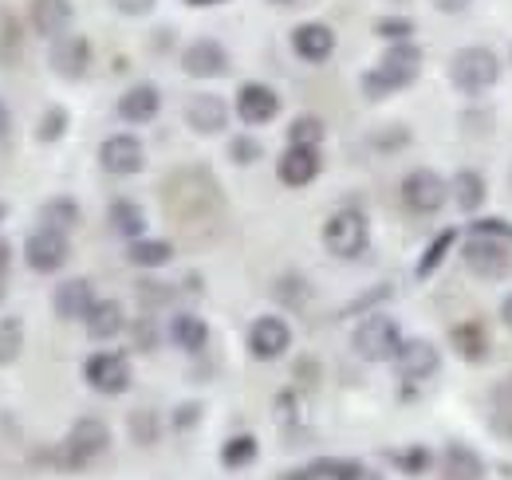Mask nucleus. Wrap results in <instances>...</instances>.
Masks as SVG:
<instances>
[{
	"label": "nucleus",
	"instance_id": "nucleus-52",
	"mask_svg": "<svg viewBox=\"0 0 512 480\" xmlns=\"http://www.w3.org/2000/svg\"><path fill=\"white\" fill-rule=\"evenodd\" d=\"M280 4H288V0H280Z\"/></svg>",
	"mask_w": 512,
	"mask_h": 480
},
{
	"label": "nucleus",
	"instance_id": "nucleus-21",
	"mask_svg": "<svg viewBox=\"0 0 512 480\" xmlns=\"http://www.w3.org/2000/svg\"><path fill=\"white\" fill-rule=\"evenodd\" d=\"M292 48H296L300 60L323 63L335 52V32H331L327 24H300V28L292 32Z\"/></svg>",
	"mask_w": 512,
	"mask_h": 480
},
{
	"label": "nucleus",
	"instance_id": "nucleus-18",
	"mask_svg": "<svg viewBox=\"0 0 512 480\" xmlns=\"http://www.w3.org/2000/svg\"><path fill=\"white\" fill-rule=\"evenodd\" d=\"M158 107H162V95L154 83H134L127 95H119V119L130 126H142V122L158 119Z\"/></svg>",
	"mask_w": 512,
	"mask_h": 480
},
{
	"label": "nucleus",
	"instance_id": "nucleus-27",
	"mask_svg": "<svg viewBox=\"0 0 512 480\" xmlns=\"http://www.w3.org/2000/svg\"><path fill=\"white\" fill-rule=\"evenodd\" d=\"M453 197H457V209H461V213L481 209V201H485V178H481L477 170H457V178H453Z\"/></svg>",
	"mask_w": 512,
	"mask_h": 480
},
{
	"label": "nucleus",
	"instance_id": "nucleus-20",
	"mask_svg": "<svg viewBox=\"0 0 512 480\" xmlns=\"http://www.w3.org/2000/svg\"><path fill=\"white\" fill-rule=\"evenodd\" d=\"M71 0H32V28L44 36V40H60L71 28Z\"/></svg>",
	"mask_w": 512,
	"mask_h": 480
},
{
	"label": "nucleus",
	"instance_id": "nucleus-46",
	"mask_svg": "<svg viewBox=\"0 0 512 480\" xmlns=\"http://www.w3.org/2000/svg\"><path fill=\"white\" fill-rule=\"evenodd\" d=\"M8 130H12V115H8V107H4V103H0V138H4V134H8Z\"/></svg>",
	"mask_w": 512,
	"mask_h": 480
},
{
	"label": "nucleus",
	"instance_id": "nucleus-33",
	"mask_svg": "<svg viewBox=\"0 0 512 480\" xmlns=\"http://www.w3.org/2000/svg\"><path fill=\"white\" fill-rule=\"evenodd\" d=\"M453 240H457V233H453V229L438 233V240L426 248V256H422V260H418V268H414V272H418V280H426L430 272H438V264L446 260V252L453 248Z\"/></svg>",
	"mask_w": 512,
	"mask_h": 480
},
{
	"label": "nucleus",
	"instance_id": "nucleus-43",
	"mask_svg": "<svg viewBox=\"0 0 512 480\" xmlns=\"http://www.w3.org/2000/svg\"><path fill=\"white\" fill-rule=\"evenodd\" d=\"M123 16H146V12H154V0H111Z\"/></svg>",
	"mask_w": 512,
	"mask_h": 480
},
{
	"label": "nucleus",
	"instance_id": "nucleus-16",
	"mask_svg": "<svg viewBox=\"0 0 512 480\" xmlns=\"http://www.w3.org/2000/svg\"><path fill=\"white\" fill-rule=\"evenodd\" d=\"M182 67H186V75L193 79H217V75H225L229 71V52L217 44V40H193L190 48L182 52Z\"/></svg>",
	"mask_w": 512,
	"mask_h": 480
},
{
	"label": "nucleus",
	"instance_id": "nucleus-36",
	"mask_svg": "<svg viewBox=\"0 0 512 480\" xmlns=\"http://www.w3.org/2000/svg\"><path fill=\"white\" fill-rule=\"evenodd\" d=\"M67 130V111L64 107H52L44 119H40V126H36V138L40 142H60Z\"/></svg>",
	"mask_w": 512,
	"mask_h": 480
},
{
	"label": "nucleus",
	"instance_id": "nucleus-38",
	"mask_svg": "<svg viewBox=\"0 0 512 480\" xmlns=\"http://www.w3.org/2000/svg\"><path fill=\"white\" fill-rule=\"evenodd\" d=\"M375 32H379L383 40H394V44H398V40H410V32H414V24H410L406 16H383V20L375 24Z\"/></svg>",
	"mask_w": 512,
	"mask_h": 480
},
{
	"label": "nucleus",
	"instance_id": "nucleus-35",
	"mask_svg": "<svg viewBox=\"0 0 512 480\" xmlns=\"http://www.w3.org/2000/svg\"><path fill=\"white\" fill-rule=\"evenodd\" d=\"M453 339H457V351H465V359H485V335H481V327L477 323H465V327H457L453 331Z\"/></svg>",
	"mask_w": 512,
	"mask_h": 480
},
{
	"label": "nucleus",
	"instance_id": "nucleus-24",
	"mask_svg": "<svg viewBox=\"0 0 512 480\" xmlns=\"http://www.w3.org/2000/svg\"><path fill=\"white\" fill-rule=\"evenodd\" d=\"M107 221H111V229H115L119 237H127V240H138L142 233H146V213H142V205H134V201H127V197L111 201Z\"/></svg>",
	"mask_w": 512,
	"mask_h": 480
},
{
	"label": "nucleus",
	"instance_id": "nucleus-49",
	"mask_svg": "<svg viewBox=\"0 0 512 480\" xmlns=\"http://www.w3.org/2000/svg\"><path fill=\"white\" fill-rule=\"evenodd\" d=\"M190 8H213V4H225V0H186Z\"/></svg>",
	"mask_w": 512,
	"mask_h": 480
},
{
	"label": "nucleus",
	"instance_id": "nucleus-28",
	"mask_svg": "<svg viewBox=\"0 0 512 480\" xmlns=\"http://www.w3.org/2000/svg\"><path fill=\"white\" fill-rule=\"evenodd\" d=\"M256 453H260V445H256L253 433H237V437H229L225 445H221V465L225 469H249L256 461Z\"/></svg>",
	"mask_w": 512,
	"mask_h": 480
},
{
	"label": "nucleus",
	"instance_id": "nucleus-45",
	"mask_svg": "<svg viewBox=\"0 0 512 480\" xmlns=\"http://www.w3.org/2000/svg\"><path fill=\"white\" fill-rule=\"evenodd\" d=\"M442 12H461V8H469V0H434Z\"/></svg>",
	"mask_w": 512,
	"mask_h": 480
},
{
	"label": "nucleus",
	"instance_id": "nucleus-1",
	"mask_svg": "<svg viewBox=\"0 0 512 480\" xmlns=\"http://www.w3.org/2000/svg\"><path fill=\"white\" fill-rule=\"evenodd\" d=\"M418 71H422V52L410 40H398L383 60H379V67L363 75V95L367 99H386V95L410 87L418 79Z\"/></svg>",
	"mask_w": 512,
	"mask_h": 480
},
{
	"label": "nucleus",
	"instance_id": "nucleus-3",
	"mask_svg": "<svg viewBox=\"0 0 512 480\" xmlns=\"http://www.w3.org/2000/svg\"><path fill=\"white\" fill-rule=\"evenodd\" d=\"M355 355L367 362H394L398 355V347H402V331H398V323L383 315V311H371L359 327H355Z\"/></svg>",
	"mask_w": 512,
	"mask_h": 480
},
{
	"label": "nucleus",
	"instance_id": "nucleus-37",
	"mask_svg": "<svg viewBox=\"0 0 512 480\" xmlns=\"http://www.w3.org/2000/svg\"><path fill=\"white\" fill-rule=\"evenodd\" d=\"M260 154H264V146H260L256 138H245V134H241V138L229 142V158H233L237 166H253Z\"/></svg>",
	"mask_w": 512,
	"mask_h": 480
},
{
	"label": "nucleus",
	"instance_id": "nucleus-4",
	"mask_svg": "<svg viewBox=\"0 0 512 480\" xmlns=\"http://www.w3.org/2000/svg\"><path fill=\"white\" fill-rule=\"evenodd\" d=\"M497 75H501V63L497 56L489 52V48H461L453 63H449V79L457 83V91H465V95H481V91H489L493 83H497Z\"/></svg>",
	"mask_w": 512,
	"mask_h": 480
},
{
	"label": "nucleus",
	"instance_id": "nucleus-14",
	"mask_svg": "<svg viewBox=\"0 0 512 480\" xmlns=\"http://www.w3.org/2000/svg\"><path fill=\"white\" fill-rule=\"evenodd\" d=\"M52 71L60 75V79H83L87 75V67H91V44L83 40V36H75V32H67L60 40H52Z\"/></svg>",
	"mask_w": 512,
	"mask_h": 480
},
{
	"label": "nucleus",
	"instance_id": "nucleus-22",
	"mask_svg": "<svg viewBox=\"0 0 512 480\" xmlns=\"http://www.w3.org/2000/svg\"><path fill=\"white\" fill-rule=\"evenodd\" d=\"M83 327H87V335H91L95 343H107V339L123 335V327H127L123 303H119V300H99L95 307H91V315L83 319Z\"/></svg>",
	"mask_w": 512,
	"mask_h": 480
},
{
	"label": "nucleus",
	"instance_id": "nucleus-31",
	"mask_svg": "<svg viewBox=\"0 0 512 480\" xmlns=\"http://www.w3.org/2000/svg\"><path fill=\"white\" fill-rule=\"evenodd\" d=\"M20 347H24V319L4 315L0 319V366H12L20 359Z\"/></svg>",
	"mask_w": 512,
	"mask_h": 480
},
{
	"label": "nucleus",
	"instance_id": "nucleus-26",
	"mask_svg": "<svg viewBox=\"0 0 512 480\" xmlns=\"http://www.w3.org/2000/svg\"><path fill=\"white\" fill-rule=\"evenodd\" d=\"M40 225L44 229H56V233H71L79 225V205L71 197H52L40 205Z\"/></svg>",
	"mask_w": 512,
	"mask_h": 480
},
{
	"label": "nucleus",
	"instance_id": "nucleus-30",
	"mask_svg": "<svg viewBox=\"0 0 512 480\" xmlns=\"http://www.w3.org/2000/svg\"><path fill=\"white\" fill-rule=\"evenodd\" d=\"M312 480H363V465L359 461H347V457H320L308 465Z\"/></svg>",
	"mask_w": 512,
	"mask_h": 480
},
{
	"label": "nucleus",
	"instance_id": "nucleus-34",
	"mask_svg": "<svg viewBox=\"0 0 512 480\" xmlns=\"http://www.w3.org/2000/svg\"><path fill=\"white\" fill-rule=\"evenodd\" d=\"M158 433H162V421H158L154 410H134V414H130V437H134L138 445H154Z\"/></svg>",
	"mask_w": 512,
	"mask_h": 480
},
{
	"label": "nucleus",
	"instance_id": "nucleus-9",
	"mask_svg": "<svg viewBox=\"0 0 512 480\" xmlns=\"http://www.w3.org/2000/svg\"><path fill=\"white\" fill-rule=\"evenodd\" d=\"M67 256H71L67 233H56V229H44V225H40L32 237L24 240V260H28V268L40 272V276L60 272L67 264Z\"/></svg>",
	"mask_w": 512,
	"mask_h": 480
},
{
	"label": "nucleus",
	"instance_id": "nucleus-25",
	"mask_svg": "<svg viewBox=\"0 0 512 480\" xmlns=\"http://www.w3.org/2000/svg\"><path fill=\"white\" fill-rule=\"evenodd\" d=\"M442 461H446V477L449 480H481V477H485V461H481V457H477L469 445H457V441H453Z\"/></svg>",
	"mask_w": 512,
	"mask_h": 480
},
{
	"label": "nucleus",
	"instance_id": "nucleus-2",
	"mask_svg": "<svg viewBox=\"0 0 512 480\" xmlns=\"http://www.w3.org/2000/svg\"><path fill=\"white\" fill-rule=\"evenodd\" d=\"M107 445H111V429H107L103 421L79 418L71 429H67V437L60 441V449L48 453V461H52L56 469L71 473V469H83V465H91L95 457H103Z\"/></svg>",
	"mask_w": 512,
	"mask_h": 480
},
{
	"label": "nucleus",
	"instance_id": "nucleus-29",
	"mask_svg": "<svg viewBox=\"0 0 512 480\" xmlns=\"http://www.w3.org/2000/svg\"><path fill=\"white\" fill-rule=\"evenodd\" d=\"M130 264H138V268H162V264H170L174 260V248L166 244V240H130L127 248Z\"/></svg>",
	"mask_w": 512,
	"mask_h": 480
},
{
	"label": "nucleus",
	"instance_id": "nucleus-32",
	"mask_svg": "<svg viewBox=\"0 0 512 480\" xmlns=\"http://www.w3.org/2000/svg\"><path fill=\"white\" fill-rule=\"evenodd\" d=\"M323 142V122L316 115H300V119L288 126V146H316Z\"/></svg>",
	"mask_w": 512,
	"mask_h": 480
},
{
	"label": "nucleus",
	"instance_id": "nucleus-8",
	"mask_svg": "<svg viewBox=\"0 0 512 480\" xmlns=\"http://www.w3.org/2000/svg\"><path fill=\"white\" fill-rule=\"evenodd\" d=\"M446 197H449L446 178L434 174V170H410L406 181H402V201H406L410 213L430 217V213H438L446 205Z\"/></svg>",
	"mask_w": 512,
	"mask_h": 480
},
{
	"label": "nucleus",
	"instance_id": "nucleus-48",
	"mask_svg": "<svg viewBox=\"0 0 512 480\" xmlns=\"http://www.w3.org/2000/svg\"><path fill=\"white\" fill-rule=\"evenodd\" d=\"M501 323H505V327L512 331V296L505 303H501Z\"/></svg>",
	"mask_w": 512,
	"mask_h": 480
},
{
	"label": "nucleus",
	"instance_id": "nucleus-42",
	"mask_svg": "<svg viewBox=\"0 0 512 480\" xmlns=\"http://www.w3.org/2000/svg\"><path fill=\"white\" fill-rule=\"evenodd\" d=\"M154 323L150 319H142V323H134V343H138V351H154Z\"/></svg>",
	"mask_w": 512,
	"mask_h": 480
},
{
	"label": "nucleus",
	"instance_id": "nucleus-12",
	"mask_svg": "<svg viewBox=\"0 0 512 480\" xmlns=\"http://www.w3.org/2000/svg\"><path fill=\"white\" fill-rule=\"evenodd\" d=\"M99 162H103L107 174L130 178V174H138V170L146 166V150H142V142H138L134 134H111V138L99 146Z\"/></svg>",
	"mask_w": 512,
	"mask_h": 480
},
{
	"label": "nucleus",
	"instance_id": "nucleus-15",
	"mask_svg": "<svg viewBox=\"0 0 512 480\" xmlns=\"http://www.w3.org/2000/svg\"><path fill=\"white\" fill-rule=\"evenodd\" d=\"M237 115H241L245 126H264V122H272L280 115V95L272 87H264V83H245L237 91Z\"/></svg>",
	"mask_w": 512,
	"mask_h": 480
},
{
	"label": "nucleus",
	"instance_id": "nucleus-23",
	"mask_svg": "<svg viewBox=\"0 0 512 480\" xmlns=\"http://www.w3.org/2000/svg\"><path fill=\"white\" fill-rule=\"evenodd\" d=\"M170 339H174V347H178V351H186V355H201V351H205V343H209V327H205V319H201V315H193V311H178V315L170 319Z\"/></svg>",
	"mask_w": 512,
	"mask_h": 480
},
{
	"label": "nucleus",
	"instance_id": "nucleus-40",
	"mask_svg": "<svg viewBox=\"0 0 512 480\" xmlns=\"http://www.w3.org/2000/svg\"><path fill=\"white\" fill-rule=\"evenodd\" d=\"M394 461H398V469H406L410 477H418L430 465V453L426 449H410V453H394Z\"/></svg>",
	"mask_w": 512,
	"mask_h": 480
},
{
	"label": "nucleus",
	"instance_id": "nucleus-51",
	"mask_svg": "<svg viewBox=\"0 0 512 480\" xmlns=\"http://www.w3.org/2000/svg\"><path fill=\"white\" fill-rule=\"evenodd\" d=\"M4 213H8V205H4V201H0V217H4Z\"/></svg>",
	"mask_w": 512,
	"mask_h": 480
},
{
	"label": "nucleus",
	"instance_id": "nucleus-6",
	"mask_svg": "<svg viewBox=\"0 0 512 480\" xmlns=\"http://www.w3.org/2000/svg\"><path fill=\"white\" fill-rule=\"evenodd\" d=\"M461 260H465V268H469L473 276H481V280L505 276L512 264L509 244H505V240L481 237V233H473V237L461 244Z\"/></svg>",
	"mask_w": 512,
	"mask_h": 480
},
{
	"label": "nucleus",
	"instance_id": "nucleus-5",
	"mask_svg": "<svg viewBox=\"0 0 512 480\" xmlns=\"http://www.w3.org/2000/svg\"><path fill=\"white\" fill-rule=\"evenodd\" d=\"M367 240H371V229H367V217H363L359 209H339V213H331L327 225H323V244H327V252H335L339 260L363 256Z\"/></svg>",
	"mask_w": 512,
	"mask_h": 480
},
{
	"label": "nucleus",
	"instance_id": "nucleus-11",
	"mask_svg": "<svg viewBox=\"0 0 512 480\" xmlns=\"http://www.w3.org/2000/svg\"><path fill=\"white\" fill-rule=\"evenodd\" d=\"M438 366H442V355H438V347L426 343V339H402V347H398V355H394V370H398V378H406V382H426V378L438 374Z\"/></svg>",
	"mask_w": 512,
	"mask_h": 480
},
{
	"label": "nucleus",
	"instance_id": "nucleus-39",
	"mask_svg": "<svg viewBox=\"0 0 512 480\" xmlns=\"http://www.w3.org/2000/svg\"><path fill=\"white\" fill-rule=\"evenodd\" d=\"M473 233H481V237H493V240H505L512 244V225L505 217H489V221H473Z\"/></svg>",
	"mask_w": 512,
	"mask_h": 480
},
{
	"label": "nucleus",
	"instance_id": "nucleus-41",
	"mask_svg": "<svg viewBox=\"0 0 512 480\" xmlns=\"http://www.w3.org/2000/svg\"><path fill=\"white\" fill-rule=\"evenodd\" d=\"M197 421H201V406L197 402H186V406L174 410V429H193Z\"/></svg>",
	"mask_w": 512,
	"mask_h": 480
},
{
	"label": "nucleus",
	"instance_id": "nucleus-44",
	"mask_svg": "<svg viewBox=\"0 0 512 480\" xmlns=\"http://www.w3.org/2000/svg\"><path fill=\"white\" fill-rule=\"evenodd\" d=\"M8 268H12V244L0 240V300H4V292H8Z\"/></svg>",
	"mask_w": 512,
	"mask_h": 480
},
{
	"label": "nucleus",
	"instance_id": "nucleus-50",
	"mask_svg": "<svg viewBox=\"0 0 512 480\" xmlns=\"http://www.w3.org/2000/svg\"><path fill=\"white\" fill-rule=\"evenodd\" d=\"M363 480H379V477H375V473H363Z\"/></svg>",
	"mask_w": 512,
	"mask_h": 480
},
{
	"label": "nucleus",
	"instance_id": "nucleus-10",
	"mask_svg": "<svg viewBox=\"0 0 512 480\" xmlns=\"http://www.w3.org/2000/svg\"><path fill=\"white\" fill-rule=\"evenodd\" d=\"M292 347V327L280 315H260L249 327V355L260 362H272L280 355H288Z\"/></svg>",
	"mask_w": 512,
	"mask_h": 480
},
{
	"label": "nucleus",
	"instance_id": "nucleus-47",
	"mask_svg": "<svg viewBox=\"0 0 512 480\" xmlns=\"http://www.w3.org/2000/svg\"><path fill=\"white\" fill-rule=\"evenodd\" d=\"M276 480H312V473L308 469H292V473H280Z\"/></svg>",
	"mask_w": 512,
	"mask_h": 480
},
{
	"label": "nucleus",
	"instance_id": "nucleus-17",
	"mask_svg": "<svg viewBox=\"0 0 512 480\" xmlns=\"http://www.w3.org/2000/svg\"><path fill=\"white\" fill-rule=\"evenodd\" d=\"M95 292H91V280H83V276H75V280H64L60 288H56V296H52V307H56V315L60 319H87L91 315V307H95Z\"/></svg>",
	"mask_w": 512,
	"mask_h": 480
},
{
	"label": "nucleus",
	"instance_id": "nucleus-7",
	"mask_svg": "<svg viewBox=\"0 0 512 480\" xmlns=\"http://www.w3.org/2000/svg\"><path fill=\"white\" fill-rule=\"evenodd\" d=\"M83 378H87V386L95 394L115 398V394L130 390V362L119 351H99V355H91L83 362Z\"/></svg>",
	"mask_w": 512,
	"mask_h": 480
},
{
	"label": "nucleus",
	"instance_id": "nucleus-13",
	"mask_svg": "<svg viewBox=\"0 0 512 480\" xmlns=\"http://www.w3.org/2000/svg\"><path fill=\"white\" fill-rule=\"evenodd\" d=\"M276 178L288 189H304L320 178V150L316 146H288L276 162Z\"/></svg>",
	"mask_w": 512,
	"mask_h": 480
},
{
	"label": "nucleus",
	"instance_id": "nucleus-19",
	"mask_svg": "<svg viewBox=\"0 0 512 480\" xmlns=\"http://www.w3.org/2000/svg\"><path fill=\"white\" fill-rule=\"evenodd\" d=\"M186 122L197 134H221L229 126V107L221 95H193L186 103Z\"/></svg>",
	"mask_w": 512,
	"mask_h": 480
}]
</instances>
